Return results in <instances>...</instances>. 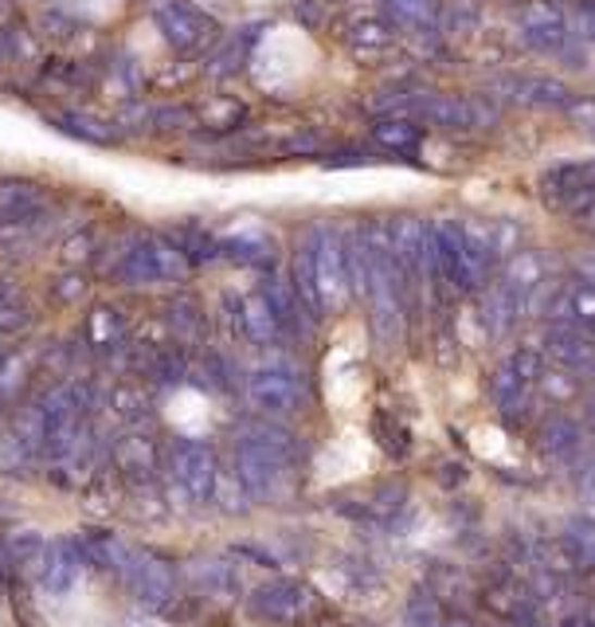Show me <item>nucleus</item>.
<instances>
[{"instance_id":"f257e3e1","label":"nucleus","mask_w":595,"mask_h":627,"mask_svg":"<svg viewBox=\"0 0 595 627\" xmlns=\"http://www.w3.org/2000/svg\"><path fill=\"white\" fill-rule=\"evenodd\" d=\"M431 239H435V274H439L450 291L470 294L486 283V271L474 263V255H470V247H467L462 224L439 220V224L431 228Z\"/></svg>"},{"instance_id":"f03ea898","label":"nucleus","mask_w":595,"mask_h":627,"mask_svg":"<svg viewBox=\"0 0 595 627\" xmlns=\"http://www.w3.org/2000/svg\"><path fill=\"white\" fill-rule=\"evenodd\" d=\"M541 384V353L537 349H513L506 361L494 369V381H489V396H494V408L501 416H518L529 404L533 389Z\"/></svg>"},{"instance_id":"7ed1b4c3","label":"nucleus","mask_w":595,"mask_h":627,"mask_svg":"<svg viewBox=\"0 0 595 627\" xmlns=\"http://www.w3.org/2000/svg\"><path fill=\"white\" fill-rule=\"evenodd\" d=\"M235 467H239V482L251 499L271 502L283 494L286 487V455L283 451L266 447L259 440H239V451H235Z\"/></svg>"},{"instance_id":"20e7f679","label":"nucleus","mask_w":595,"mask_h":627,"mask_svg":"<svg viewBox=\"0 0 595 627\" xmlns=\"http://www.w3.org/2000/svg\"><path fill=\"white\" fill-rule=\"evenodd\" d=\"M169 470H173L176 487L185 490L193 502H208L215 494V455L208 443L200 440H176L173 455H169Z\"/></svg>"},{"instance_id":"39448f33","label":"nucleus","mask_w":595,"mask_h":627,"mask_svg":"<svg viewBox=\"0 0 595 627\" xmlns=\"http://www.w3.org/2000/svg\"><path fill=\"white\" fill-rule=\"evenodd\" d=\"M247 396L263 416H298L306 408V389L298 377H290L286 369H259L247 381Z\"/></svg>"},{"instance_id":"423d86ee","label":"nucleus","mask_w":595,"mask_h":627,"mask_svg":"<svg viewBox=\"0 0 595 627\" xmlns=\"http://www.w3.org/2000/svg\"><path fill=\"white\" fill-rule=\"evenodd\" d=\"M545 349L577 381H595V333L572 322H553L545 333Z\"/></svg>"},{"instance_id":"0eeeda50","label":"nucleus","mask_w":595,"mask_h":627,"mask_svg":"<svg viewBox=\"0 0 595 627\" xmlns=\"http://www.w3.org/2000/svg\"><path fill=\"white\" fill-rule=\"evenodd\" d=\"M313 592L298 580H271L251 597V612L259 619H271V624H302L313 612Z\"/></svg>"},{"instance_id":"6e6552de","label":"nucleus","mask_w":595,"mask_h":627,"mask_svg":"<svg viewBox=\"0 0 595 627\" xmlns=\"http://www.w3.org/2000/svg\"><path fill=\"white\" fill-rule=\"evenodd\" d=\"M537 447L545 459H553L557 467H580L584 459V431H580L577 420L568 416H548L545 423L537 428Z\"/></svg>"},{"instance_id":"1a4fd4ad","label":"nucleus","mask_w":595,"mask_h":627,"mask_svg":"<svg viewBox=\"0 0 595 627\" xmlns=\"http://www.w3.org/2000/svg\"><path fill=\"white\" fill-rule=\"evenodd\" d=\"M313 283H318V298L325 310H337L349 294V263L342 259V247L333 239H322V247L313 255Z\"/></svg>"},{"instance_id":"9d476101","label":"nucleus","mask_w":595,"mask_h":627,"mask_svg":"<svg viewBox=\"0 0 595 627\" xmlns=\"http://www.w3.org/2000/svg\"><path fill=\"white\" fill-rule=\"evenodd\" d=\"M545 283V263H541L537 251H513L506 259V274H501V283L513 298H521L525 303V314H529V294L537 291V286Z\"/></svg>"},{"instance_id":"9b49d317","label":"nucleus","mask_w":595,"mask_h":627,"mask_svg":"<svg viewBox=\"0 0 595 627\" xmlns=\"http://www.w3.org/2000/svg\"><path fill=\"white\" fill-rule=\"evenodd\" d=\"M134 588L137 597L146 600V604H165L169 597H173V573H169V565H161V561L146 557V561H134Z\"/></svg>"},{"instance_id":"f8f14e48","label":"nucleus","mask_w":595,"mask_h":627,"mask_svg":"<svg viewBox=\"0 0 595 627\" xmlns=\"http://www.w3.org/2000/svg\"><path fill=\"white\" fill-rule=\"evenodd\" d=\"M78 565H83L78 549L67 545V541H59V545L48 549V561H44V585H48L51 592H67L78 580Z\"/></svg>"},{"instance_id":"ddd939ff","label":"nucleus","mask_w":595,"mask_h":627,"mask_svg":"<svg viewBox=\"0 0 595 627\" xmlns=\"http://www.w3.org/2000/svg\"><path fill=\"white\" fill-rule=\"evenodd\" d=\"M525 32L537 48H560L568 36L565 16H560L557 9H548V4H537V9L525 12Z\"/></svg>"},{"instance_id":"4468645a","label":"nucleus","mask_w":595,"mask_h":627,"mask_svg":"<svg viewBox=\"0 0 595 627\" xmlns=\"http://www.w3.org/2000/svg\"><path fill=\"white\" fill-rule=\"evenodd\" d=\"M509 90H525V102H548V107H560L572 98V90L557 78H509Z\"/></svg>"},{"instance_id":"2eb2a0df","label":"nucleus","mask_w":595,"mask_h":627,"mask_svg":"<svg viewBox=\"0 0 595 627\" xmlns=\"http://www.w3.org/2000/svg\"><path fill=\"white\" fill-rule=\"evenodd\" d=\"M376 142L388 149H411L423 142V126H416L408 118H392V122H381V126H376Z\"/></svg>"},{"instance_id":"dca6fc26","label":"nucleus","mask_w":595,"mask_h":627,"mask_svg":"<svg viewBox=\"0 0 595 627\" xmlns=\"http://www.w3.org/2000/svg\"><path fill=\"white\" fill-rule=\"evenodd\" d=\"M247 330H251L255 342H271L278 333V314L266 303H247Z\"/></svg>"},{"instance_id":"f3484780","label":"nucleus","mask_w":595,"mask_h":627,"mask_svg":"<svg viewBox=\"0 0 595 627\" xmlns=\"http://www.w3.org/2000/svg\"><path fill=\"white\" fill-rule=\"evenodd\" d=\"M592 333H595V322H592Z\"/></svg>"}]
</instances>
